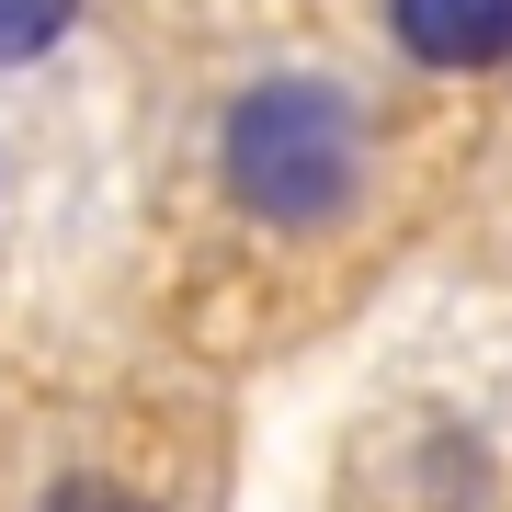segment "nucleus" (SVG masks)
<instances>
[{"label": "nucleus", "mask_w": 512, "mask_h": 512, "mask_svg": "<svg viewBox=\"0 0 512 512\" xmlns=\"http://www.w3.org/2000/svg\"><path fill=\"white\" fill-rule=\"evenodd\" d=\"M217 183L239 194V217L262 228H330L365 183V114H353L342 80H251L217 126Z\"/></svg>", "instance_id": "f257e3e1"}, {"label": "nucleus", "mask_w": 512, "mask_h": 512, "mask_svg": "<svg viewBox=\"0 0 512 512\" xmlns=\"http://www.w3.org/2000/svg\"><path fill=\"white\" fill-rule=\"evenodd\" d=\"M387 23L421 69H501L512 57V0H387Z\"/></svg>", "instance_id": "f03ea898"}, {"label": "nucleus", "mask_w": 512, "mask_h": 512, "mask_svg": "<svg viewBox=\"0 0 512 512\" xmlns=\"http://www.w3.org/2000/svg\"><path fill=\"white\" fill-rule=\"evenodd\" d=\"M80 0H0V69H23V57H46L57 35H69Z\"/></svg>", "instance_id": "7ed1b4c3"}, {"label": "nucleus", "mask_w": 512, "mask_h": 512, "mask_svg": "<svg viewBox=\"0 0 512 512\" xmlns=\"http://www.w3.org/2000/svg\"><path fill=\"white\" fill-rule=\"evenodd\" d=\"M46 512H137V501H126V490H103V478H69Z\"/></svg>", "instance_id": "20e7f679"}]
</instances>
